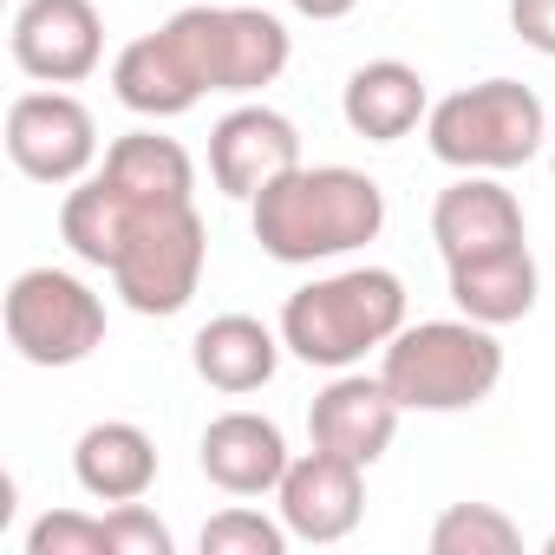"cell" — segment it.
Returning a JSON list of instances; mask_svg holds the SVG:
<instances>
[{
  "label": "cell",
  "mask_w": 555,
  "mask_h": 555,
  "mask_svg": "<svg viewBox=\"0 0 555 555\" xmlns=\"http://www.w3.org/2000/svg\"><path fill=\"white\" fill-rule=\"evenodd\" d=\"M248 222H255L261 255L288 268H314V261L366 248L386 229V190L347 164H314V170L301 164L248 203Z\"/></svg>",
  "instance_id": "6da1fadb"
},
{
  "label": "cell",
  "mask_w": 555,
  "mask_h": 555,
  "mask_svg": "<svg viewBox=\"0 0 555 555\" xmlns=\"http://www.w3.org/2000/svg\"><path fill=\"white\" fill-rule=\"evenodd\" d=\"M405 327V282L392 268H347L327 282H308L282 308V340L295 360L347 373L366 353H386V340Z\"/></svg>",
  "instance_id": "7a4b0ae2"
},
{
  "label": "cell",
  "mask_w": 555,
  "mask_h": 555,
  "mask_svg": "<svg viewBox=\"0 0 555 555\" xmlns=\"http://www.w3.org/2000/svg\"><path fill=\"white\" fill-rule=\"evenodd\" d=\"M379 379L405 412H470L503 379L496 327L483 321H418L399 327L379 353Z\"/></svg>",
  "instance_id": "3957f363"
},
{
  "label": "cell",
  "mask_w": 555,
  "mask_h": 555,
  "mask_svg": "<svg viewBox=\"0 0 555 555\" xmlns=\"http://www.w3.org/2000/svg\"><path fill=\"white\" fill-rule=\"evenodd\" d=\"M542 131H548V112L516 79L464 86V92H451L425 112L431 157L451 164V170H516L542 151Z\"/></svg>",
  "instance_id": "277c9868"
},
{
  "label": "cell",
  "mask_w": 555,
  "mask_h": 555,
  "mask_svg": "<svg viewBox=\"0 0 555 555\" xmlns=\"http://www.w3.org/2000/svg\"><path fill=\"white\" fill-rule=\"evenodd\" d=\"M8 347L27 366H79L105 347V301L66 268H27L8 288Z\"/></svg>",
  "instance_id": "5b68a950"
},
{
  "label": "cell",
  "mask_w": 555,
  "mask_h": 555,
  "mask_svg": "<svg viewBox=\"0 0 555 555\" xmlns=\"http://www.w3.org/2000/svg\"><path fill=\"white\" fill-rule=\"evenodd\" d=\"M203 261H209V229H203L196 203H183V209L144 216L105 274H112V288L125 295L131 314L164 321V314H183L190 295L203 288Z\"/></svg>",
  "instance_id": "8992f818"
},
{
  "label": "cell",
  "mask_w": 555,
  "mask_h": 555,
  "mask_svg": "<svg viewBox=\"0 0 555 555\" xmlns=\"http://www.w3.org/2000/svg\"><path fill=\"white\" fill-rule=\"evenodd\" d=\"M170 21L183 27L209 92H261L288 73V27L261 8H183Z\"/></svg>",
  "instance_id": "52a82bcc"
},
{
  "label": "cell",
  "mask_w": 555,
  "mask_h": 555,
  "mask_svg": "<svg viewBox=\"0 0 555 555\" xmlns=\"http://www.w3.org/2000/svg\"><path fill=\"white\" fill-rule=\"evenodd\" d=\"M8 157L34 183H79L99 164V125L73 92H21L8 105Z\"/></svg>",
  "instance_id": "ba28073f"
},
{
  "label": "cell",
  "mask_w": 555,
  "mask_h": 555,
  "mask_svg": "<svg viewBox=\"0 0 555 555\" xmlns=\"http://www.w3.org/2000/svg\"><path fill=\"white\" fill-rule=\"evenodd\" d=\"M14 66L40 86H79L105 60V21L92 0H27L14 14Z\"/></svg>",
  "instance_id": "9c48e42d"
},
{
  "label": "cell",
  "mask_w": 555,
  "mask_h": 555,
  "mask_svg": "<svg viewBox=\"0 0 555 555\" xmlns=\"http://www.w3.org/2000/svg\"><path fill=\"white\" fill-rule=\"evenodd\" d=\"M288 170H301V131L268 112V105H235L216 118L209 131V177L222 196L255 203L268 183H282Z\"/></svg>",
  "instance_id": "30bf717a"
},
{
  "label": "cell",
  "mask_w": 555,
  "mask_h": 555,
  "mask_svg": "<svg viewBox=\"0 0 555 555\" xmlns=\"http://www.w3.org/2000/svg\"><path fill=\"white\" fill-rule=\"evenodd\" d=\"M366 464L340 457V451H301L282 477V490H274V503H282V522L295 542H347L366 516Z\"/></svg>",
  "instance_id": "8fae6325"
},
{
  "label": "cell",
  "mask_w": 555,
  "mask_h": 555,
  "mask_svg": "<svg viewBox=\"0 0 555 555\" xmlns=\"http://www.w3.org/2000/svg\"><path fill=\"white\" fill-rule=\"evenodd\" d=\"M112 92H118V105L138 112V118H183L209 86H203V66H196L183 27L164 21L157 34L131 40V47L112 60Z\"/></svg>",
  "instance_id": "7c38bea8"
},
{
  "label": "cell",
  "mask_w": 555,
  "mask_h": 555,
  "mask_svg": "<svg viewBox=\"0 0 555 555\" xmlns=\"http://www.w3.org/2000/svg\"><path fill=\"white\" fill-rule=\"evenodd\" d=\"M196 464H203V477L222 496H261V490H282L295 451H288V438H282L274 418H261V412H222V418L203 425Z\"/></svg>",
  "instance_id": "4fadbf2b"
},
{
  "label": "cell",
  "mask_w": 555,
  "mask_h": 555,
  "mask_svg": "<svg viewBox=\"0 0 555 555\" xmlns=\"http://www.w3.org/2000/svg\"><path fill=\"white\" fill-rule=\"evenodd\" d=\"M399 399L386 392V379H366V373H340L327 392H314L308 405V438L321 451H340L353 464H379L399 438Z\"/></svg>",
  "instance_id": "5bb4252c"
},
{
  "label": "cell",
  "mask_w": 555,
  "mask_h": 555,
  "mask_svg": "<svg viewBox=\"0 0 555 555\" xmlns=\"http://www.w3.org/2000/svg\"><path fill=\"white\" fill-rule=\"evenodd\" d=\"M431 242H438L444 268L470 261V255H490V248H509V242H522V203L490 170H464L431 203Z\"/></svg>",
  "instance_id": "9a60e30c"
},
{
  "label": "cell",
  "mask_w": 555,
  "mask_h": 555,
  "mask_svg": "<svg viewBox=\"0 0 555 555\" xmlns=\"http://www.w3.org/2000/svg\"><path fill=\"white\" fill-rule=\"evenodd\" d=\"M425 112H431L425 79H418V66H405V60H366V66L347 79V92H340V118H347V131L366 138V144H399V138H412Z\"/></svg>",
  "instance_id": "2e32d148"
},
{
  "label": "cell",
  "mask_w": 555,
  "mask_h": 555,
  "mask_svg": "<svg viewBox=\"0 0 555 555\" xmlns=\"http://www.w3.org/2000/svg\"><path fill=\"white\" fill-rule=\"evenodd\" d=\"M73 477L86 496L99 503H138L151 496L157 483V444L144 425L131 418H105V425H86L79 444H73Z\"/></svg>",
  "instance_id": "e0dca14e"
},
{
  "label": "cell",
  "mask_w": 555,
  "mask_h": 555,
  "mask_svg": "<svg viewBox=\"0 0 555 555\" xmlns=\"http://www.w3.org/2000/svg\"><path fill=\"white\" fill-rule=\"evenodd\" d=\"M282 334L261 327L255 314H216L196 340H190V366L203 386L242 399V392H261L274 379V366H282Z\"/></svg>",
  "instance_id": "ac0fdd59"
},
{
  "label": "cell",
  "mask_w": 555,
  "mask_h": 555,
  "mask_svg": "<svg viewBox=\"0 0 555 555\" xmlns=\"http://www.w3.org/2000/svg\"><path fill=\"white\" fill-rule=\"evenodd\" d=\"M99 177L118 196H131L138 209H183V203H196V164H190V151L177 138H157V131H125L105 151Z\"/></svg>",
  "instance_id": "d6986e66"
},
{
  "label": "cell",
  "mask_w": 555,
  "mask_h": 555,
  "mask_svg": "<svg viewBox=\"0 0 555 555\" xmlns=\"http://www.w3.org/2000/svg\"><path fill=\"white\" fill-rule=\"evenodd\" d=\"M535 255L529 242H509V248H490V255H470V261H451V301L457 314L483 321V327H509L535 308Z\"/></svg>",
  "instance_id": "ffe728a7"
},
{
  "label": "cell",
  "mask_w": 555,
  "mask_h": 555,
  "mask_svg": "<svg viewBox=\"0 0 555 555\" xmlns=\"http://www.w3.org/2000/svg\"><path fill=\"white\" fill-rule=\"evenodd\" d=\"M522 529L496 503H451L431 522V555H516Z\"/></svg>",
  "instance_id": "44dd1931"
},
{
  "label": "cell",
  "mask_w": 555,
  "mask_h": 555,
  "mask_svg": "<svg viewBox=\"0 0 555 555\" xmlns=\"http://www.w3.org/2000/svg\"><path fill=\"white\" fill-rule=\"evenodd\" d=\"M203 555H288V522H268L261 509H222L203 522Z\"/></svg>",
  "instance_id": "7402d4cb"
},
{
  "label": "cell",
  "mask_w": 555,
  "mask_h": 555,
  "mask_svg": "<svg viewBox=\"0 0 555 555\" xmlns=\"http://www.w3.org/2000/svg\"><path fill=\"white\" fill-rule=\"evenodd\" d=\"M27 555H112V529H105V516L47 509L27 529Z\"/></svg>",
  "instance_id": "603a6c76"
},
{
  "label": "cell",
  "mask_w": 555,
  "mask_h": 555,
  "mask_svg": "<svg viewBox=\"0 0 555 555\" xmlns=\"http://www.w3.org/2000/svg\"><path fill=\"white\" fill-rule=\"evenodd\" d=\"M105 529H112V555H170V529L144 503H112Z\"/></svg>",
  "instance_id": "cb8c5ba5"
},
{
  "label": "cell",
  "mask_w": 555,
  "mask_h": 555,
  "mask_svg": "<svg viewBox=\"0 0 555 555\" xmlns=\"http://www.w3.org/2000/svg\"><path fill=\"white\" fill-rule=\"evenodd\" d=\"M509 34L555 60V0H509Z\"/></svg>",
  "instance_id": "d4e9b609"
},
{
  "label": "cell",
  "mask_w": 555,
  "mask_h": 555,
  "mask_svg": "<svg viewBox=\"0 0 555 555\" xmlns=\"http://www.w3.org/2000/svg\"><path fill=\"white\" fill-rule=\"evenodd\" d=\"M288 8H295L301 21H347L360 0H288Z\"/></svg>",
  "instance_id": "484cf974"
},
{
  "label": "cell",
  "mask_w": 555,
  "mask_h": 555,
  "mask_svg": "<svg viewBox=\"0 0 555 555\" xmlns=\"http://www.w3.org/2000/svg\"><path fill=\"white\" fill-rule=\"evenodd\" d=\"M542 555H555V535H548V542H542Z\"/></svg>",
  "instance_id": "4316f807"
}]
</instances>
